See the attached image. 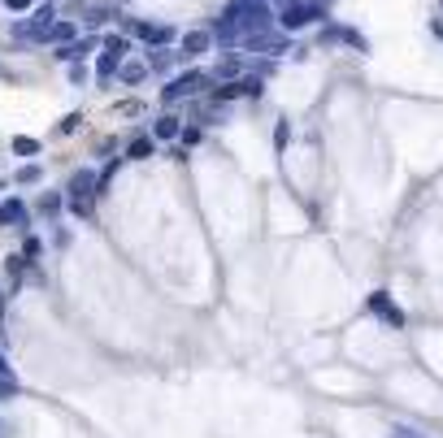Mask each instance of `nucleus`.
I'll return each instance as SVG.
<instances>
[{
	"instance_id": "b1692460",
	"label": "nucleus",
	"mask_w": 443,
	"mask_h": 438,
	"mask_svg": "<svg viewBox=\"0 0 443 438\" xmlns=\"http://www.w3.org/2000/svg\"><path fill=\"white\" fill-rule=\"evenodd\" d=\"M18 183H22V187L39 183V165H22V170H18Z\"/></svg>"
},
{
	"instance_id": "1a4fd4ad",
	"label": "nucleus",
	"mask_w": 443,
	"mask_h": 438,
	"mask_svg": "<svg viewBox=\"0 0 443 438\" xmlns=\"http://www.w3.org/2000/svg\"><path fill=\"white\" fill-rule=\"evenodd\" d=\"M122 57H126V52H114V48H104V52H100V61H96L100 83H109V78H114V74L122 70Z\"/></svg>"
},
{
	"instance_id": "aec40b11",
	"label": "nucleus",
	"mask_w": 443,
	"mask_h": 438,
	"mask_svg": "<svg viewBox=\"0 0 443 438\" xmlns=\"http://www.w3.org/2000/svg\"><path fill=\"white\" fill-rule=\"evenodd\" d=\"M39 213H44V217H57V213H61V195H44V200H39Z\"/></svg>"
},
{
	"instance_id": "5701e85b",
	"label": "nucleus",
	"mask_w": 443,
	"mask_h": 438,
	"mask_svg": "<svg viewBox=\"0 0 443 438\" xmlns=\"http://www.w3.org/2000/svg\"><path fill=\"white\" fill-rule=\"evenodd\" d=\"M392 438H426V434L413 429V425H404V421H396V425H392Z\"/></svg>"
},
{
	"instance_id": "20e7f679",
	"label": "nucleus",
	"mask_w": 443,
	"mask_h": 438,
	"mask_svg": "<svg viewBox=\"0 0 443 438\" xmlns=\"http://www.w3.org/2000/svg\"><path fill=\"white\" fill-rule=\"evenodd\" d=\"M52 26H57V14H52V0H48V5L35 9V18H31L26 26H18V35L39 44V39H52Z\"/></svg>"
},
{
	"instance_id": "a878e982",
	"label": "nucleus",
	"mask_w": 443,
	"mask_h": 438,
	"mask_svg": "<svg viewBox=\"0 0 443 438\" xmlns=\"http://www.w3.org/2000/svg\"><path fill=\"white\" fill-rule=\"evenodd\" d=\"M83 78H87V70L79 61H70V83H83Z\"/></svg>"
},
{
	"instance_id": "c85d7f7f",
	"label": "nucleus",
	"mask_w": 443,
	"mask_h": 438,
	"mask_svg": "<svg viewBox=\"0 0 443 438\" xmlns=\"http://www.w3.org/2000/svg\"><path fill=\"white\" fill-rule=\"evenodd\" d=\"M0 438H9V425H5V421H0Z\"/></svg>"
},
{
	"instance_id": "6ab92c4d",
	"label": "nucleus",
	"mask_w": 443,
	"mask_h": 438,
	"mask_svg": "<svg viewBox=\"0 0 443 438\" xmlns=\"http://www.w3.org/2000/svg\"><path fill=\"white\" fill-rule=\"evenodd\" d=\"M14 152H18V156H35V152H39V139H31V135H18V139H14Z\"/></svg>"
},
{
	"instance_id": "2f4dec72",
	"label": "nucleus",
	"mask_w": 443,
	"mask_h": 438,
	"mask_svg": "<svg viewBox=\"0 0 443 438\" xmlns=\"http://www.w3.org/2000/svg\"><path fill=\"white\" fill-rule=\"evenodd\" d=\"M0 78H5V70H0Z\"/></svg>"
},
{
	"instance_id": "412c9836",
	"label": "nucleus",
	"mask_w": 443,
	"mask_h": 438,
	"mask_svg": "<svg viewBox=\"0 0 443 438\" xmlns=\"http://www.w3.org/2000/svg\"><path fill=\"white\" fill-rule=\"evenodd\" d=\"M287 135H292V122H287V118H279V131H274V148H279V152L287 148Z\"/></svg>"
},
{
	"instance_id": "6e6552de",
	"label": "nucleus",
	"mask_w": 443,
	"mask_h": 438,
	"mask_svg": "<svg viewBox=\"0 0 443 438\" xmlns=\"http://www.w3.org/2000/svg\"><path fill=\"white\" fill-rule=\"evenodd\" d=\"M0 226H18V230H26V204H22L18 195L0 204Z\"/></svg>"
},
{
	"instance_id": "39448f33",
	"label": "nucleus",
	"mask_w": 443,
	"mask_h": 438,
	"mask_svg": "<svg viewBox=\"0 0 443 438\" xmlns=\"http://www.w3.org/2000/svg\"><path fill=\"white\" fill-rule=\"evenodd\" d=\"M126 31H131V35H139L148 48H165V44L174 39V31L165 26V22H139V18H126Z\"/></svg>"
},
{
	"instance_id": "7c9ffc66",
	"label": "nucleus",
	"mask_w": 443,
	"mask_h": 438,
	"mask_svg": "<svg viewBox=\"0 0 443 438\" xmlns=\"http://www.w3.org/2000/svg\"><path fill=\"white\" fill-rule=\"evenodd\" d=\"M283 5H296V0H283Z\"/></svg>"
},
{
	"instance_id": "f257e3e1",
	"label": "nucleus",
	"mask_w": 443,
	"mask_h": 438,
	"mask_svg": "<svg viewBox=\"0 0 443 438\" xmlns=\"http://www.w3.org/2000/svg\"><path fill=\"white\" fill-rule=\"evenodd\" d=\"M287 35H296V31H304V26H313V22H322V5H313V0H296V5H283V14L274 18Z\"/></svg>"
},
{
	"instance_id": "c756f323",
	"label": "nucleus",
	"mask_w": 443,
	"mask_h": 438,
	"mask_svg": "<svg viewBox=\"0 0 443 438\" xmlns=\"http://www.w3.org/2000/svg\"><path fill=\"white\" fill-rule=\"evenodd\" d=\"M313 5H330V0H313Z\"/></svg>"
},
{
	"instance_id": "7ed1b4c3",
	"label": "nucleus",
	"mask_w": 443,
	"mask_h": 438,
	"mask_svg": "<svg viewBox=\"0 0 443 438\" xmlns=\"http://www.w3.org/2000/svg\"><path fill=\"white\" fill-rule=\"evenodd\" d=\"M209 83H213L209 74H200V70H191V74H183V78H174L170 87H165V91H161V100H165V104H179V100H187V96H196V91H200V87H209Z\"/></svg>"
},
{
	"instance_id": "4468645a",
	"label": "nucleus",
	"mask_w": 443,
	"mask_h": 438,
	"mask_svg": "<svg viewBox=\"0 0 443 438\" xmlns=\"http://www.w3.org/2000/svg\"><path fill=\"white\" fill-rule=\"evenodd\" d=\"M174 61H179V57H174L170 48H152V52H148V66H152V70H170Z\"/></svg>"
},
{
	"instance_id": "9d476101",
	"label": "nucleus",
	"mask_w": 443,
	"mask_h": 438,
	"mask_svg": "<svg viewBox=\"0 0 443 438\" xmlns=\"http://www.w3.org/2000/svg\"><path fill=\"white\" fill-rule=\"evenodd\" d=\"M96 48H100V39H91V35L79 39V44H61L57 48V61H79V57H87V52H96Z\"/></svg>"
},
{
	"instance_id": "bb28decb",
	"label": "nucleus",
	"mask_w": 443,
	"mask_h": 438,
	"mask_svg": "<svg viewBox=\"0 0 443 438\" xmlns=\"http://www.w3.org/2000/svg\"><path fill=\"white\" fill-rule=\"evenodd\" d=\"M22 252H26V256H39V239H35V235H26V243H22Z\"/></svg>"
},
{
	"instance_id": "9b49d317",
	"label": "nucleus",
	"mask_w": 443,
	"mask_h": 438,
	"mask_svg": "<svg viewBox=\"0 0 443 438\" xmlns=\"http://www.w3.org/2000/svg\"><path fill=\"white\" fill-rule=\"evenodd\" d=\"M244 44H248L252 52H279L287 39H283V35H269V31H257V35H244Z\"/></svg>"
},
{
	"instance_id": "ddd939ff",
	"label": "nucleus",
	"mask_w": 443,
	"mask_h": 438,
	"mask_svg": "<svg viewBox=\"0 0 443 438\" xmlns=\"http://www.w3.org/2000/svg\"><path fill=\"white\" fill-rule=\"evenodd\" d=\"M179 131H183V122H179V118H170V113L156 118V126H152V135H156V139H174Z\"/></svg>"
},
{
	"instance_id": "dca6fc26",
	"label": "nucleus",
	"mask_w": 443,
	"mask_h": 438,
	"mask_svg": "<svg viewBox=\"0 0 443 438\" xmlns=\"http://www.w3.org/2000/svg\"><path fill=\"white\" fill-rule=\"evenodd\" d=\"M126 156H131V161H144V156H152V139H148V135H139V139H131V148H126Z\"/></svg>"
},
{
	"instance_id": "f3484780",
	"label": "nucleus",
	"mask_w": 443,
	"mask_h": 438,
	"mask_svg": "<svg viewBox=\"0 0 443 438\" xmlns=\"http://www.w3.org/2000/svg\"><path fill=\"white\" fill-rule=\"evenodd\" d=\"M22 387H18V377L14 373H0V399H18Z\"/></svg>"
},
{
	"instance_id": "0eeeda50",
	"label": "nucleus",
	"mask_w": 443,
	"mask_h": 438,
	"mask_svg": "<svg viewBox=\"0 0 443 438\" xmlns=\"http://www.w3.org/2000/svg\"><path fill=\"white\" fill-rule=\"evenodd\" d=\"M322 44H348V48L365 52V35H361V31H348V26H326V31H322Z\"/></svg>"
},
{
	"instance_id": "f03ea898",
	"label": "nucleus",
	"mask_w": 443,
	"mask_h": 438,
	"mask_svg": "<svg viewBox=\"0 0 443 438\" xmlns=\"http://www.w3.org/2000/svg\"><path fill=\"white\" fill-rule=\"evenodd\" d=\"M70 208L79 213V217H87L91 213V200H96V178H91V170H79L74 178H70Z\"/></svg>"
},
{
	"instance_id": "4be33fe9",
	"label": "nucleus",
	"mask_w": 443,
	"mask_h": 438,
	"mask_svg": "<svg viewBox=\"0 0 443 438\" xmlns=\"http://www.w3.org/2000/svg\"><path fill=\"white\" fill-rule=\"evenodd\" d=\"M52 39H57V44H70V39H74V22H57V26H52Z\"/></svg>"
},
{
	"instance_id": "423d86ee",
	"label": "nucleus",
	"mask_w": 443,
	"mask_h": 438,
	"mask_svg": "<svg viewBox=\"0 0 443 438\" xmlns=\"http://www.w3.org/2000/svg\"><path fill=\"white\" fill-rule=\"evenodd\" d=\"M365 308H369L374 317H382V325H392V330H400V325H404V312L396 308V300L387 295V291H374V295L365 300Z\"/></svg>"
},
{
	"instance_id": "a211bd4d",
	"label": "nucleus",
	"mask_w": 443,
	"mask_h": 438,
	"mask_svg": "<svg viewBox=\"0 0 443 438\" xmlns=\"http://www.w3.org/2000/svg\"><path fill=\"white\" fill-rule=\"evenodd\" d=\"M239 74H244V61H239V57H227V61L217 66V78H227V83H231V78H239Z\"/></svg>"
},
{
	"instance_id": "cd10ccee",
	"label": "nucleus",
	"mask_w": 443,
	"mask_h": 438,
	"mask_svg": "<svg viewBox=\"0 0 443 438\" xmlns=\"http://www.w3.org/2000/svg\"><path fill=\"white\" fill-rule=\"evenodd\" d=\"M0 373H14V369H9V365H5V356H0Z\"/></svg>"
},
{
	"instance_id": "2eb2a0df",
	"label": "nucleus",
	"mask_w": 443,
	"mask_h": 438,
	"mask_svg": "<svg viewBox=\"0 0 443 438\" xmlns=\"http://www.w3.org/2000/svg\"><path fill=\"white\" fill-rule=\"evenodd\" d=\"M118 74H122V83H131V87H135V83H144V74H148V66H144V61H126V66H122Z\"/></svg>"
},
{
	"instance_id": "f8f14e48",
	"label": "nucleus",
	"mask_w": 443,
	"mask_h": 438,
	"mask_svg": "<svg viewBox=\"0 0 443 438\" xmlns=\"http://www.w3.org/2000/svg\"><path fill=\"white\" fill-rule=\"evenodd\" d=\"M209 44H213L209 31H187L183 35V57H200V52H209Z\"/></svg>"
},
{
	"instance_id": "393cba45",
	"label": "nucleus",
	"mask_w": 443,
	"mask_h": 438,
	"mask_svg": "<svg viewBox=\"0 0 443 438\" xmlns=\"http://www.w3.org/2000/svg\"><path fill=\"white\" fill-rule=\"evenodd\" d=\"M104 48H114V52H126V48H131V44H126V39H122V35H109V39H104Z\"/></svg>"
}]
</instances>
